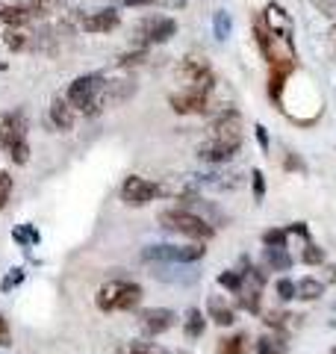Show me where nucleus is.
<instances>
[{
  "instance_id": "6e6552de",
  "label": "nucleus",
  "mask_w": 336,
  "mask_h": 354,
  "mask_svg": "<svg viewBox=\"0 0 336 354\" xmlns=\"http://www.w3.org/2000/svg\"><path fill=\"white\" fill-rule=\"evenodd\" d=\"M177 32V21L168 15H148L136 24V44L139 48H151V44H165Z\"/></svg>"
},
{
  "instance_id": "7ed1b4c3",
  "label": "nucleus",
  "mask_w": 336,
  "mask_h": 354,
  "mask_svg": "<svg viewBox=\"0 0 336 354\" xmlns=\"http://www.w3.org/2000/svg\"><path fill=\"white\" fill-rule=\"evenodd\" d=\"M142 301V286L127 278H112L97 290L95 304L100 313H124V310L139 307Z\"/></svg>"
},
{
  "instance_id": "f8f14e48",
  "label": "nucleus",
  "mask_w": 336,
  "mask_h": 354,
  "mask_svg": "<svg viewBox=\"0 0 336 354\" xmlns=\"http://www.w3.org/2000/svg\"><path fill=\"white\" fill-rule=\"evenodd\" d=\"M177 322V313L168 307H148L139 313V328L144 330L148 337H160L165 330H171Z\"/></svg>"
},
{
  "instance_id": "aec40b11",
  "label": "nucleus",
  "mask_w": 336,
  "mask_h": 354,
  "mask_svg": "<svg viewBox=\"0 0 336 354\" xmlns=\"http://www.w3.org/2000/svg\"><path fill=\"white\" fill-rule=\"evenodd\" d=\"M295 292H298V298L301 301H316V298H321L324 295V281H319V278H301L298 283H295Z\"/></svg>"
},
{
  "instance_id": "4be33fe9",
  "label": "nucleus",
  "mask_w": 336,
  "mask_h": 354,
  "mask_svg": "<svg viewBox=\"0 0 336 354\" xmlns=\"http://www.w3.org/2000/svg\"><path fill=\"white\" fill-rule=\"evenodd\" d=\"M286 77L283 71H272L268 74V97L274 101L277 109H283V88H286Z\"/></svg>"
},
{
  "instance_id": "2eb2a0df",
  "label": "nucleus",
  "mask_w": 336,
  "mask_h": 354,
  "mask_svg": "<svg viewBox=\"0 0 336 354\" xmlns=\"http://www.w3.org/2000/svg\"><path fill=\"white\" fill-rule=\"evenodd\" d=\"M48 115H50V124L59 130V133H68L71 127H74V106L65 101L62 95H56L53 101H50V109H48Z\"/></svg>"
},
{
  "instance_id": "0eeeda50",
  "label": "nucleus",
  "mask_w": 336,
  "mask_h": 354,
  "mask_svg": "<svg viewBox=\"0 0 336 354\" xmlns=\"http://www.w3.org/2000/svg\"><path fill=\"white\" fill-rule=\"evenodd\" d=\"M177 77L186 83V88H198V92H209V88L216 86V71H212V65L204 57H198V53H189V57L180 59Z\"/></svg>"
},
{
  "instance_id": "393cba45",
  "label": "nucleus",
  "mask_w": 336,
  "mask_h": 354,
  "mask_svg": "<svg viewBox=\"0 0 336 354\" xmlns=\"http://www.w3.org/2000/svg\"><path fill=\"white\" fill-rule=\"evenodd\" d=\"M256 354H286V342L280 337H260L254 346Z\"/></svg>"
},
{
  "instance_id": "c756f323",
  "label": "nucleus",
  "mask_w": 336,
  "mask_h": 354,
  "mask_svg": "<svg viewBox=\"0 0 336 354\" xmlns=\"http://www.w3.org/2000/svg\"><path fill=\"white\" fill-rule=\"evenodd\" d=\"M144 57H148V48H133V50H127V53H121L118 57V68H130V65H139Z\"/></svg>"
},
{
  "instance_id": "72a5a7b5",
  "label": "nucleus",
  "mask_w": 336,
  "mask_h": 354,
  "mask_svg": "<svg viewBox=\"0 0 336 354\" xmlns=\"http://www.w3.org/2000/svg\"><path fill=\"white\" fill-rule=\"evenodd\" d=\"M251 183H254V198H256V204L265 198V180H263V171L260 169H254L251 171Z\"/></svg>"
},
{
  "instance_id": "6ab92c4d",
  "label": "nucleus",
  "mask_w": 336,
  "mask_h": 354,
  "mask_svg": "<svg viewBox=\"0 0 336 354\" xmlns=\"http://www.w3.org/2000/svg\"><path fill=\"white\" fill-rule=\"evenodd\" d=\"M251 342H248V334H233V337H221L218 346H216V354H248Z\"/></svg>"
},
{
  "instance_id": "4468645a",
  "label": "nucleus",
  "mask_w": 336,
  "mask_h": 354,
  "mask_svg": "<svg viewBox=\"0 0 336 354\" xmlns=\"http://www.w3.org/2000/svg\"><path fill=\"white\" fill-rule=\"evenodd\" d=\"M207 319H212L218 328H230L236 322V307L227 304L224 295H209L207 298Z\"/></svg>"
},
{
  "instance_id": "dca6fc26",
  "label": "nucleus",
  "mask_w": 336,
  "mask_h": 354,
  "mask_svg": "<svg viewBox=\"0 0 336 354\" xmlns=\"http://www.w3.org/2000/svg\"><path fill=\"white\" fill-rule=\"evenodd\" d=\"M32 18H39V12L32 9L30 3H18V6H0V21L3 24H9V27H15V30H21L27 24V21H32Z\"/></svg>"
},
{
  "instance_id": "a878e982",
  "label": "nucleus",
  "mask_w": 336,
  "mask_h": 354,
  "mask_svg": "<svg viewBox=\"0 0 336 354\" xmlns=\"http://www.w3.org/2000/svg\"><path fill=\"white\" fill-rule=\"evenodd\" d=\"M3 41H6V48L9 50H27V44H30V36L24 30H15V27H9L3 32Z\"/></svg>"
},
{
  "instance_id": "5701e85b",
  "label": "nucleus",
  "mask_w": 336,
  "mask_h": 354,
  "mask_svg": "<svg viewBox=\"0 0 336 354\" xmlns=\"http://www.w3.org/2000/svg\"><path fill=\"white\" fill-rule=\"evenodd\" d=\"M12 239H15L24 251H30L32 245H39V242H41V234H39V230L32 227V225H18V227L12 230Z\"/></svg>"
},
{
  "instance_id": "bb28decb",
  "label": "nucleus",
  "mask_w": 336,
  "mask_h": 354,
  "mask_svg": "<svg viewBox=\"0 0 336 354\" xmlns=\"http://www.w3.org/2000/svg\"><path fill=\"white\" fill-rule=\"evenodd\" d=\"M218 286H224L227 292L236 295V292L242 290V272H239V269H224V272L218 274Z\"/></svg>"
},
{
  "instance_id": "20e7f679",
  "label": "nucleus",
  "mask_w": 336,
  "mask_h": 354,
  "mask_svg": "<svg viewBox=\"0 0 336 354\" xmlns=\"http://www.w3.org/2000/svg\"><path fill=\"white\" fill-rule=\"evenodd\" d=\"M160 225L165 230H171V234H177V236L198 239V242H207V239H212V234H216V227H212L207 218H200L198 213H192V209H186L180 204L171 207V209H162Z\"/></svg>"
},
{
  "instance_id": "423d86ee",
  "label": "nucleus",
  "mask_w": 336,
  "mask_h": 354,
  "mask_svg": "<svg viewBox=\"0 0 336 354\" xmlns=\"http://www.w3.org/2000/svg\"><path fill=\"white\" fill-rule=\"evenodd\" d=\"M204 245H171V242H160V245H148L142 251V260L148 263H168V266H186L204 260Z\"/></svg>"
},
{
  "instance_id": "f704fd0d",
  "label": "nucleus",
  "mask_w": 336,
  "mask_h": 354,
  "mask_svg": "<svg viewBox=\"0 0 336 354\" xmlns=\"http://www.w3.org/2000/svg\"><path fill=\"white\" fill-rule=\"evenodd\" d=\"M9 346H12V330H9L6 316L0 313V348H9Z\"/></svg>"
},
{
  "instance_id": "9b49d317",
  "label": "nucleus",
  "mask_w": 336,
  "mask_h": 354,
  "mask_svg": "<svg viewBox=\"0 0 336 354\" xmlns=\"http://www.w3.org/2000/svg\"><path fill=\"white\" fill-rule=\"evenodd\" d=\"M168 104H171L177 115H204V113H209V92L183 88V92L168 95Z\"/></svg>"
},
{
  "instance_id": "58836bf2",
  "label": "nucleus",
  "mask_w": 336,
  "mask_h": 354,
  "mask_svg": "<svg viewBox=\"0 0 336 354\" xmlns=\"http://www.w3.org/2000/svg\"><path fill=\"white\" fill-rule=\"evenodd\" d=\"M286 230H289V234H298V236H304V239L310 236V227L304 225V221H295V225H289Z\"/></svg>"
},
{
  "instance_id": "f03ea898",
  "label": "nucleus",
  "mask_w": 336,
  "mask_h": 354,
  "mask_svg": "<svg viewBox=\"0 0 336 354\" xmlns=\"http://www.w3.org/2000/svg\"><path fill=\"white\" fill-rule=\"evenodd\" d=\"M0 148H3L15 165H24L30 160V142H27V115L24 109L0 113Z\"/></svg>"
},
{
  "instance_id": "473e14b6",
  "label": "nucleus",
  "mask_w": 336,
  "mask_h": 354,
  "mask_svg": "<svg viewBox=\"0 0 336 354\" xmlns=\"http://www.w3.org/2000/svg\"><path fill=\"white\" fill-rule=\"evenodd\" d=\"M21 283H24V269H9V274H6L3 281H0V290H3V292H12L15 286H21Z\"/></svg>"
},
{
  "instance_id": "cd10ccee",
  "label": "nucleus",
  "mask_w": 336,
  "mask_h": 354,
  "mask_svg": "<svg viewBox=\"0 0 336 354\" xmlns=\"http://www.w3.org/2000/svg\"><path fill=\"white\" fill-rule=\"evenodd\" d=\"M286 242H289V230L286 227H272V230H265L263 234V245L265 248H286Z\"/></svg>"
},
{
  "instance_id": "f3484780",
  "label": "nucleus",
  "mask_w": 336,
  "mask_h": 354,
  "mask_svg": "<svg viewBox=\"0 0 336 354\" xmlns=\"http://www.w3.org/2000/svg\"><path fill=\"white\" fill-rule=\"evenodd\" d=\"M204 330H207L204 310L189 307V310H186V319H183V334H186L189 339H200V337H204Z\"/></svg>"
},
{
  "instance_id": "7c9ffc66",
  "label": "nucleus",
  "mask_w": 336,
  "mask_h": 354,
  "mask_svg": "<svg viewBox=\"0 0 336 354\" xmlns=\"http://www.w3.org/2000/svg\"><path fill=\"white\" fill-rule=\"evenodd\" d=\"M12 186H15V180H12V174H9V171H3V169H0V213H3V207L9 204V195H12Z\"/></svg>"
},
{
  "instance_id": "4c0bfd02",
  "label": "nucleus",
  "mask_w": 336,
  "mask_h": 354,
  "mask_svg": "<svg viewBox=\"0 0 336 354\" xmlns=\"http://www.w3.org/2000/svg\"><path fill=\"white\" fill-rule=\"evenodd\" d=\"M254 133H256V142H260V148L268 151V130H265V124H256Z\"/></svg>"
},
{
  "instance_id": "1a4fd4ad",
  "label": "nucleus",
  "mask_w": 336,
  "mask_h": 354,
  "mask_svg": "<svg viewBox=\"0 0 336 354\" xmlns=\"http://www.w3.org/2000/svg\"><path fill=\"white\" fill-rule=\"evenodd\" d=\"M156 195H160V186L142 174H130L127 180L121 183V201L127 207H148Z\"/></svg>"
},
{
  "instance_id": "c9c22d12",
  "label": "nucleus",
  "mask_w": 336,
  "mask_h": 354,
  "mask_svg": "<svg viewBox=\"0 0 336 354\" xmlns=\"http://www.w3.org/2000/svg\"><path fill=\"white\" fill-rule=\"evenodd\" d=\"M312 6L319 9V12H324V15H336V0H312Z\"/></svg>"
},
{
  "instance_id": "a19ab883",
  "label": "nucleus",
  "mask_w": 336,
  "mask_h": 354,
  "mask_svg": "<svg viewBox=\"0 0 336 354\" xmlns=\"http://www.w3.org/2000/svg\"><path fill=\"white\" fill-rule=\"evenodd\" d=\"M328 354H336V346H333V348H330V351H328Z\"/></svg>"
},
{
  "instance_id": "9d476101",
  "label": "nucleus",
  "mask_w": 336,
  "mask_h": 354,
  "mask_svg": "<svg viewBox=\"0 0 336 354\" xmlns=\"http://www.w3.org/2000/svg\"><path fill=\"white\" fill-rule=\"evenodd\" d=\"M263 18H265V24H268V30H272L274 39L286 41V44H295V21L283 6L274 3V0L272 3H265L263 6Z\"/></svg>"
},
{
  "instance_id": "ea45409f",
  "label": "nucleus",
  "mask_w": 336,
  "mask_h": 354,
  "mask_svg": "<svg viewBox=\"0 0 336 354\" xmlns=\"http://www.w3.org/2000/svg\"><path fill=\"white\" fill-rule=\"evenodd\" d=\"M124 6H151V3H156V0H121Z\"/></svg>"
},
{
  "instance_id": "412c9836",
  "label": "nucleus",
  "mask_w": 336,
  "mask_h": 354,
  "mask_svg": "<svg viewBox=\"0 0 336 354\" xmlns=\"http://www.w3.org/2000/svg\"><path fill=\"white\" fill-rule=\"evenodd\" d=\"M118 354H168L160 342H148V339H133V342H124L118 348Z\"/></svg>"
},
{
  "instance_id": "c85d7f7f",
  "label": "nucleus",
  "mask_w": 336,
  "mask_h": 354,
  "mask_svg": "<svg viewBox=\"0 0 336 354\" xmlns=\"http://www.w3.org/2000/svg\"><path fill=\"white\" fill-rule=\"evenodd\" d=\"M301 263L304 266H321L324 263V248L316 245V242H307L304 251H301Z\"/></svg>"
},
{
  "instance_id": "ddd939ff",
  "label": "nucleus",
  "mask_w": 336,
  "mask_h": 354,
  "mask_svg": "<svg viewBox=\"0 0 336 354\" xmlns=\"http://www.w3.org/2000/svg\"><path fill=\"white\" fill-rule=\"evenodd\" d=\"M118 24H121V15H118L112 6L95 9V12L83 15V21H80V27H83L86 32H95V36H100V32H112Z\"/></svg>"
},
{
  "instance_id": "e433bc0d",
  "label": "nucleus",
  "mask_w": 336,
  "mask_h": 354,
  "mask_svg": "<svg viewBox=\"0 0 336 354\" xmlns=\"http://www.w3.org/2000/svg\"><path fill=\"white\" fill-rule=\"evenodd\" d=\"M286 169L289 171H307V165L301 157H295V153H286Z\"/></svg>"
},
{
  "instance_id": "39448f33",
  "label": "nucleus",
  "mask_w": 336,
  "mask_h": 354,
  "mask_svg": "<svg viewBox=\"0 0 336 354\" xmlns=\"http://www.w3.org/2000/svg\"><path fill=\"white\" fill-rule=\"evenodd\" d=\"M104 77L100 74H80L77 80L68 86L65 101L74 106V113H86V115H97L104 109Z\"/></svg>"
},
{
  "instance_id": "a211bd4d",
  "label": "nucleus",
  "mask_w": 336,
  "mask_h": 354,
  "mask_svg": "<svg viewBox=\"0 0 336 354\" xmlns=\"http://www.w3.org/2000/svg\"><path fill=\"white\" fill-rule=\"evenodd\" d=\"M263 260H265L268 272H289V269H292V257H289L286 248H265Z\"/></svg>"
},
{
  "instance_id": "f257e3e1",
  "label": "nucleus",
  "mask_w": 336,
  "mask_h": 354,
  "mask_svg": "<svg viewBox=\"0 0 336 354\" xmlns=\"http://www.w3.org/2000/svg\"><path fill=\"white\" fill-rule=\"evenodd\" d=\"M242 115L239 109H221V113L209 121L207 139L198 145V157L204 162L221 165L230 162L242 148Z\"/></svg>"
},
{
  "instance_id": "79ce46f5",
  "label": "nucleus",
  "mask_w": 336,
  "mask_h": 354,
  "mask_svg": "<svg viewBox=\"0 0 336 354\" xmlns=\"http://www.w3.org/2000/svg\"><path fill=\"white\" fill-rule=\"evenodd\" d=\"M333 41H336V27H333Z\"/></svg>"
},
{
  "instance_id": "2f4dec72",
  "label": "nucleus",
  "mask_w": 336,
  "mask_h": 354,
  "mask_svg": "<svg viewBox=\"0 0 336 354\" xmlns=\"http://www.w3.org/2000/svg\"><path fill=\"white\" fill-rule=\"evenodd\" d=\"M274 290H277V298H280V301H292V298H298V292H295V281H289V278H280V281L274 283Z\"/></svg>"
},
{
  "instance_id": "b1692460",
  "label": "nucleus",
  "mask_w": 336,
  "mask_h": 354,
  "mask_svg": "<svg viewBox=\"0 0 336 354\" xmlns=\"http://www.w3.org/2000/svg\"><path fill=\"white\" fill-rule=\"evenodd\" d=\"M230 30H233V21H230V15L224 12V9H218V12L212 15V32H216V39H218V41H227Z\"/></svg>"
}]
</instances>
